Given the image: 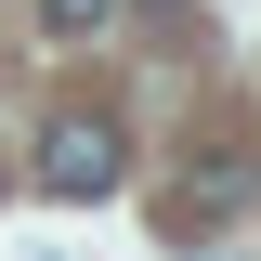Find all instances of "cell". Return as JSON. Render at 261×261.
Here are the masks:
<instances>
[{
  "instance_id": "obj_1",
  "label": "cell",
  "mask_w": 261,
  "mask_h": 261,
  "mask_svg": "<svg viewBox=\"0 0 261 261\" xmlns=\"http://www.w3.org/2000/svg\"><path fill=\"white\" fill-rule=\"evenodd\" d=\"M261 196V157H235V144H196L183 170H170V196H157V222L170 235H222L235 209Z\"/></svg>"
},
{
  "instance_id": "obj_2",
  "label": "cell",
  "mask_w": 261,
  "mask_h": 261,
  "mask_svg": "<svg viewBox=\"0 0 261 261\" xmlns=\"http://www.w3.org/2000/svg\"><path fill=\"white\" fill-rule=\"evenodd\" d=\"M39 170H53V196H118L130 183V144H118V118H53V144H39Z\"/></svg>"
},
{
  "instance_id": "obj_3",
  "label": "cell",
  "mask_w": 261,
  "mask_h": 261,
  "mask_svg": "<svg viewBox=\"0 0 261 261\" xmlns=\"http://www.w3.org/2000/svg\"><path fill=\"white\" fill-rule=\"evenodd\" d=\"M105 13H118V0H39V27H53V39H92Z\"/></svg>"
}]
</instances>
